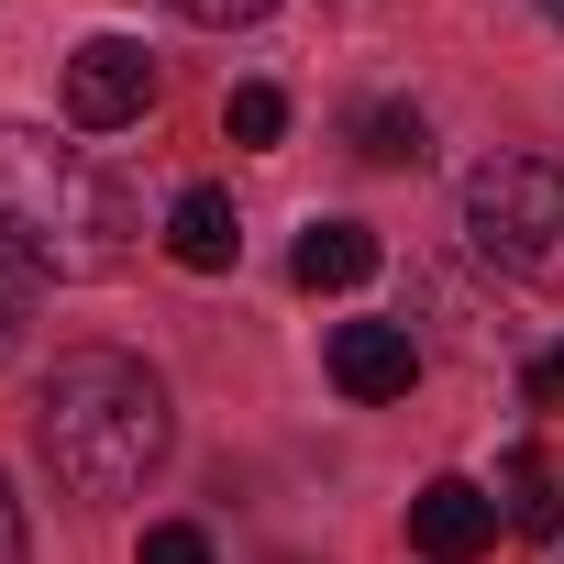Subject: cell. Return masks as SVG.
I'll use <instances>...</instances> for the list:
<instances>
[{
	"label": "cell",
	"instance_id": "1",
	"mask_svg": "<svg viewBox=\"0 0 564 564\" xmlns=\"http://www.w3.org/2000/svg\"><path fill=\"white\" fill-rule=\"evenodd\" d=\"M177 443V410L155 388V366L89 344V355H56V377L34 388V454L67 498H133Z\"/></svg>",
	"mask_w": 564,
	"mask_h": 564
},
{
	"label": "cell",
	"instance_id": "2",
	"mask_svg": "<svg viewBox=\"0 0 564 564\" xmlns=\"http://www.w3.org/2000/svg\"><path fill=\"white\" fill-rule=\"evenodd\" d=\"M0 243L34 276H111L133 254V199L78 144L0 122Z\"/></svg>",
	"mask_w": 564,
	"mask_h": 564
},
{
	"label": "cell",
	"instance_id": "3",
	"mask_svg": "<svg viewBox=\"0 0 564 564\" xmlns=\"http://www.w3.org/2000/svg\"><path fill=\"white\" fill-rule=\"evenodd\" d=\"M465 243L520 276V289H564V166L553 155H487L465 177Z\"/></svg>",
	"mask_w": 564,
	"mask_h": 564
},
{
	"label": "cell",
	"instance_id": "4",
	"mask_svg": "<svg viewBox=\"0 0 564 564\" xmlns=\"http://www.w3.org/2000/svg\"><path fill=\"white\" fill-rule=\"evenodd\" d=\"M155 111V56L133 45V34H89L78 56H67V122L78 133H122V122H144Z\"/></svg>",
	"mask_w": 564,
	"mask_h": 564
},
{
	"label": "cell",
	"instance_id": "5",
	"mask_svg": "<svg viewBox=\"0 0 564 564\" xmlns=\"http://www.w3.org/2000/svg\"><path fill=\"white\" fill-rule=\"evenodd\" d=\"M498 520H509V509H498L476 476H432V487L410 498V542H421L432 564H476V553L498 542Z\"/></svg>",
	"mask_w": 564,
	"mask_h": 564
},
{
	"label": "cell",
	"instance_id": "6",
	"mask_svg": "<svg viewBox=\"0 0 564 564\" xmlns=\"http://www.w3.org/2000/svg\"><path fill=\"white\" fill-rule=\"evenodd\" d=\"M410 377H421L410 322H333V388L344 399H410Z\"/></svg>",
	"mask_w": 564,
	"mask_h": 564
},
{
	"label": "cell",
	"instance_id": "7",
	"mask_svg": "<svg viewBox=\"0 0 564 564\" xmlns=\"http://www.w3.org/2000/svg\"><path fill=\"white\" fill-rule=\"evenodd\" d=\"M166 254H177L188 276H221V265L243 254V221H232V188H210V177H199V188H177V199H166Z\"/></svg>",
	"mask_w": 564,
	"mask_h": 564
},
{
	"label": "cell",
	"instance_id": "8",
	"mask_svg": "<svg viewBox=\"0 0 564 564\" xmlns=\"http://www.w3.org/2000/svg\"><path fill=\"white\" fill-rule=\"evenodd\" d=\"M289 276H300L311 300H322V289H366V276H377V232H366V221H311L300 254H289Z\"/></svg>",
	"mask_w": 564,
	"mask_h": 564
},
{
	"label": "cell",
	"instance_id": "9",
	"mask_svg": "<svg viewBox=\"0 0 564 564\" xmlns=\"http://www.w3.org/2000/svg\"><path fill=\"white\" fill-rule=\"evenodd\" d=\"M221 133H232V144H276V133H289V100H276L265 78H243V89L221 100Z\"/></svg>",
	"mask_w": 564,
	"mask_h": 564
},
{
	"label": "cell",
	"instance_id": "10",
	"mask_svg": "<svg viewBox=\"0 0 564 564\" xmlns=\"http://www.w3.org/2000/svg\"><path fill=\"white\" fill-rule=\"evenodd\" d=\"M34 289H45V276L12 254V243H0V366H12L23 355V322H34Z\"/></svg>",
	"mask_w": 564,
	"mask_h": 564
},
{
	"label": "cell",
	"instance_id": "11",
	"mask_svg": "<svg viewBox=\"0 0 564 564\" xmlns=\"http://www.w3.org/2000/svg\"><path fill=\"white\" fill-rule=\"evenodd\" d=\"M366 155H377V166H421V111H399V100L366 111Z\"/></svg>",
	"mask_w": 564,
	"mask_h": 564
},
{
	"label": "cell",
	"instance_id": "12",
	"mask_svg": "<svg viewBox=\"0 0 564 564\" xmlns=\"http://www.w3.org/2000/svg\"><path fill=\"white\" fill-rule=\"evenodd\" d=\"M133 564H221V553H210V531H188V520H155V531L133 542Z\"/></svg>",
	"mask_w": 564,
	"mask_h": 564
},
{
	"label": "cell",
	"instance_id": "13",
	"mask_svg": "<svg viewBox=\"0 0 564 564\" xmlns=\"http://www.w3.org/2000/svg\"><path fill=\"white\" fill-rule=\"evenodd\" d=\"M166 12H188V23H254L265 0H166Z\"/></svg>",
	"mask_w": 564,
	"mask_h": 564
},
{
	"label": "cell",
	"instance_id": "14",
	"mask_svg": "<svg viewBox=\"0 0 564 564\" xmlns=\"http://www.w3.org/2000/svg\"><path fill=\"white\" fill-rule=\"evenodd\" d=\"M0 564H23V498H12V476H0Z\"/></svg>",
	"mask_w": 564,
	"mask_h": 564
},
{
	"label": "cell",
	"instance_id": "15",
	"mask_svg": "<svg viewBox=\"0 0 564 564\" xmlns=\"http://www.w3.org/2000/svg\"><path fill=\"white\" fill-rule=\"evenodd\" d=\"M531 399H564V344H553V355L531 366Z\"/></svg>",
	"mask_w": 564,
	"mask_h": 564
},
{
	"label": "cell",
	"instance_id": "16",
	"mask_svg": "<svg viewBox=\"0 0 564 564\" xmlns=\"http://www.w3.org/2000/svg\"><path fill=\"white\" fill-rule=\"evenodd\" d=\"M542 12H553V23H564V0H542Z\"/></svg>",
	"mask_w": 564,
	"mask_h": 564
}]
</instances>
